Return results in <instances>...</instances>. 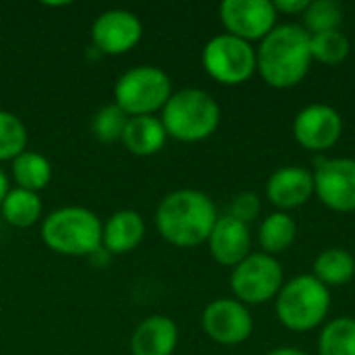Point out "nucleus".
<instances>
[{"label": "nucleus", "instance_id": "obj_25", "mask_svg": "<svg viewBox=\"0 0 355 355\" xmlns=\"http://www.w3.org/2000/svg\"><path fill=\"white\" fill-rule=\"evenodd\" d=\"M343 15L345 10L337 0H310L306 12L302 15V27L310 35L341 29Z\"/></svg>", "mask_w": 355, "mask_h": 355}, {"label": "nucleus", "instance_id": "obj_30", "mask_svg": "<svg viewBox=\"0 0 355 355\" xmlns=\"http://www.w3.org/2000/svg\"><path fill=\"white\" fill-rule=\"evenodd\" d=\"M89 260H92L96 266H104V264H108V260H110V254H108L104 248H100V250H96V252L89 256Z\"/></svg>", "mask_w": 355, "mask_h": 355}, {"label": "nucleus", "instance_id": "obj_11", "mask_svg": "<svg viewBox=\"0 0 355 355\" xmlns=\"http://www.w3.org/2000/svg\"><path fill=\"white\" fill-rule=\"evenodd\" d=\"M295 141L310 152H324L337 146L343 135V116L337 108L329 104H308L304 106L291 125Z\"/></svg>", "mask_w": 355, "mask_h": 355}, {"label": "nucleus", "instance_id": "obj_3", "mask_svg": "<svg viewBox=\"0 0 355 355\" xmlns=\"http://www.w3.org/2000/svg\"><path fill=\"white\" fill-rule=\"evenodd\" d=\"M160 121L168 137L183 144H196L208 139L218 129L220 106L206 89L183 87L173 92L160 110Z\"/></svg>", "mask_w": 355, "mask_h": 355}, {"label": "nucleus", "instance_id": "obj_21", "mask_svg": "<svg viewBox=\"0 0 355 355\" xmlns=\"http://www.w3.org/2000/svg\"><path fill=\"white\" fill-rule=\"evenodd\" d=\"M10 173L17 187L40 193L52 179V164L44 154L25 150L10 162Z\"/></svg>", "mask_w": 355, "mask_h": 355}, {"label": "nucleus", "instance_id": "obj_10", "mask_svg": "<svg viewBox=\"0 0 355 355\" xmlns=\"http://www.w3.org/2000/svg\"><path fill=\"white\" fill-rule=\"evenodd\" d=\"M218 17L227 33L250 44L262 42L279 25L270 0H225L218 6Z\"/></svg>", "mask_w": 355, "mask_h": 355}, {"label": "nucleus", "instance_id": "obj_20", "mask_svg": "<svg viewBox=\"0 0 355 355\" xmlns=\"http://www.w3.org/2000/svg\"><path fill=\"white\" fill-rule=\"evenodd\" d=\"M312 275L329 289L343 287L355 277L354 254L345 248H329L316 256Z\"/></svg>", "mask_w": 355, "mask_h": 355}, {"label": "nucleus", "instance_id": "obj_23", "mask_svg": "<svg viewBox=\"0 0 355 355\" xmlns=\"http://www.w3.org/2000/svg\"><path fill=\"white\" fill-rule=\"evenodd\" d=\"M318 355H355V318L327 322L318 335Z\"/></svg>", "mask_w": 355, "mask_h": 355}, {"label": "nucleus", "instance_id": "obj_31", "mask_svg": "<svg viewBox=\"0 0 355 355\" xmlns=\"http://www.w3.org/2000/svg\"><path fill=\"white\" fill-rule=\"evenodd\" d=\"M10 191V181H8V175L0 168V206L6 198V193Z\"/></svg>", "mask_w": 355, "mask_h": 355}, {"label": "nucleus", "instance_id": "obj_17", "mask_svg": "<svg viewBox=\"0 0 355 355\" xmlns=\"http://www.w3.org/2000/svg\"><path fill=\"white\" fill-rule=\"evenodd\" d=\"M146 235V223L135 210H119L102 225V248L110 256L133 252Z\"/></svg>", "mask_w": 355, "mask_h": 355}, {"label": "nucleus", "instance_id": "obj_4", "mask_svg": "<svg viewBox=\"0 0 355 355\" xmlns=\"http://www.w3.org/2000/svg\"><path fill=\"white\" fill-rule=\"evenodd\" d=\"M42 241L48 250L71 258H89L102 248V223L83 206H64L42 223Z\"/></svg>", "mask_w": 355, "mask_h": 355}, {"label": "nucleus", "instance_id": "obj_14", "mask_svg": "<svg viewBox=\"0 0 355 355\" xmlns=\"http://www.w3.org/2000/svg\"><path fill=\"white\" fill-rule=\"evenodd\" d=\"M314 196V173L304 166H281L266 181V200L281 212L295 210Z\"/></svg>", "mask_w": 355, "mask_h": 355}, {"label": "nucleus", "instance_id": "obj_28", "mask_svg": "<svg viewBox=\"0 0 355 355\" xmlns=\"http://www.w3.org/2000/svg\"><path fill=\"white\" fill-rule=\"evenodd\" d=\"M260 208H262V204H260L258 193H254V191H241V193H235L231 198V204H229V212L227 214L233 216V218H237V220H241V223H245V225H250L260 214Z\"/></svg>", "mask_w": 355, "mask_h": 355}, {"label": "nucleus", "instance_id": "obj_19", "mask_svg": "<svg viewBox=\"0 0 355 355\" xmlns=\"http://www.w3.org/2000/svg\"><path fill=\"white\" fill-rule=\"evenodd\" d=\"M297 237V223L289 212H281L275 210L272 214H268L258 229V241L264 254L268 256H279L283 252H287Z\"/></svg>", "mask_w": 355, "mask_h": 355}, {"label": "nucleus", "instance_id": "obj_16", "mask_svg": "<svg viewBox=\"0 0 355 355\" xmlns=\"http://www.w3.org/2000/svg\"><path fill=\"white\" fill-rule=\"evenodd\" d=\"M179 345V329L173 318L154 314L137 324L131 335V355H173Z\"/></svg>", "mask_w": 355, "mask_h": 355}, {"label": "nucleus", "instance_id": "obj_32", "mask_svg": "<svg viewBox=\"0 0 355 355\" xmlns=\"http://www.w3.org/2000/svg\"><path fill=\"white\" fill-rule=\"evenodd\" d=\"M266 355H310L308 352L300 349V347H277L272 352H268Z\"/></svg>", "mask_w": 355, "mask_h": 355}, {"label": "nucleus", "instance_id": "obj_7", "mask_svg": "<svg viewBox=\"0 0 355 355\" xmlns=\"http://www.w3.org/2000/svg\"><path fill=\"white\" fill-rule=\"evenodd\" d=\"M202 67L223 85H241L256 75V48L231 33L210 37L202 50Z\"/></svg>", "mask_w": 355, "mask_h": 355}, {"label": "nucleus", "instance_id": "obj_29", "mask_svg": "<svg viewBox=\"0 0 355 355\" xmlns=\"http://www.w3.org/2000/svg\"><path fill=\"white\" fill-rule=\"evenodd\" d=\"M308 4L310 0H272L277 15H291V17H302Z\"/></svg>", "mask_w": 355, "mask_h": 355}, {"label": "nucleus", "instance_id": "obj_13", "mask_svg": "<svg viewBox=\"0 0 355 355\" xmlns=\"http://www.w3.org/2000/svg\"><path fill=\"white\" fill-rule=\"evenodd\" d=\"M144 35L139 17L125 8H110L96 17L92 23L94 50L108 56H121L133 50Z\"/></svg>", "mask_w": 355, "mask_h": 355}, {"label": "nucleus", "instance_id": "obj_22", "mask_svg": "<svg viewBox=\"0 0 355 355\" xmlns=\"http://www.w3.org/2000/svg\"><path fill=\"white\" fill-rule=\"evenodd\" d=\"M42 198L35 191H27L21 187H15L6 193L0 212L2 218L15 227V229H29L33 227L42 216Z\"/></svg>", "mask_w": 355, "mask_h": 355}, {"label": "nucleus", "instance_id": "obj_15", "mask_svg": "<svg viewBox=\"0 0 355 355\" xmlns=\"http://www.w3.org/2000/svg\"><path fill=\"white\" fill-rule=\"evenodd\" d=\"M208 250L220 266L235 268L252 254V231L250 225L225 214L218 216L210 237Z\"/></svg>", "mask_w": 355, "mask_h": 355}, {"label": "nucleus", "instance_id": "obj_12", "mask_svg": "<svg viewBox=\"0 0 355 355\" xmlns=\"http://www.w3.org/2000/svg\"><path fill=\"white\" fill-rule=\"evenodd\" d=\"M314 196L335 212H355V158H324L314 171Z\"/></svg>", "mask_w": 355, "mask_h": 355}, {"label": "nucleus", "instance_id": "obj_5", "mask_svg": "<svg viewBox=\"0 0 355 355\" xmlns=\"http://www.w3.org/2000/svg\"><path fill=\"white\" fill-rule=\"evenodd\" d=\"M279 322L293 333L320 329L331 312V289L314 275H297L283 283L275 297Z\"/></svg>", "mask_w": 355, "mask_h": 355}, {"label": "nucleus", "instance_id": "obj_24", "mask_svg": "<svg viewBox=\"0 0 355 355\" xmlns=\"http://www.w3.org/2000/svg\"><path fill=\"white\" fill-rule=\"evenodd\" d=\"M310 50H312V60L322 62L327 67H335V64H341L349 56L352 44H349V37L341 29H333V31L312 33Z\"/></svg>", "mask_w": 355, "mask_h": 355}, {"label": "nucleus", "instance_id": "obj_8", "mask_svg": "<svg viewBox=\"0 0 355 355\" xmlns=\"http://www.w3.org/2000/svg\"><path fill=\"white\" fill-rule=\"evenodd\" d=\"M285 283V272L275 256L252 252L231 272V291L245 306H262L272 302Z\"/></svg>", "mask_w": 355, "mask_h": 355}, {"label": "nucleus", "instance_id": "obj_6", "mask_svg": "<svg viewBox=\"0 0 355 355\" xmlns=\"http://www.w3.org/2000/svg\"><path fill=\"white\" fill-rule=\"evenodd\" d=\"M173 96L166 71L154 64H137L125 71L114 85V104L127 116H150L164 108Z\"/></svg>", "mask_w": 355, "mask_h": 355}, {"label": "nucleus", "instance_id": "obj_26", "mask_svg": "<svg viewBox=\"0 0 355 355\" xmlns=\"http://www.w3.org/2000/svg\"><path fill=\"white\" fill-rule=\"evenodd\" d=\"M27 150V129L23 121L8 112L0 110V162L15 160Z\"/></svg>", "mask_w": 355, "mask_h": 355}, {"label": "nucleus", "instance_id": "obj_2", "mask_svg": "<svg viewBox=\"0 0 355 355\" xmlns=\"http://www.w3.org/2000/svg\"><path fill=\"white\" fill-rule=\"evenodd\" d=\"M218 220L212 198L200 189H175L156 208V229L175 248H196L208 241Z\"/></svg>", "mask_w": 355, "mask_h": 355}, {"label": "nucleus", "instance_id": "obj_1", "mask_svg": "<svg viewBox=\"0 0 355 355\" xmlns=\"http://www.w3.org/2000/svg\"><path fill=\"white\" fill-rule=\"evenodd\" d=\"M256 73L275 89L295 87L312 67L310 33L300 23L277 25L256 50Z\"/></svg>", "mask_w": 355, "mask_h": 355}, {"label": "nucleus", "instance_id": "obj_9", "mask_svg": "<svg viewBox=\"0 0 355 355\" xmlns=\"http://www.w3.org/2000/svg\"><path fill=\"white\" fill-rule=\"evenodd\" d=\"M202 329L218 345H241L254 333V318L239 300L218 297L204 308Z\"/></svg>", "mask_w": 355, "mask_h": 355}, {"label": "nucleus", "instance_id": "obj_27", "mask_svg": "<svg viewBox=\"0 0 355 355\" xmlns=\"http://www.w3.org/2000/svg\"><path fill=\"white\" fill-rule=\"evenodd\" d=\"M127 121H129V116L114 102L112 104H106V106H102L94 114V119H92V133L102 144L121 141Z\"/></svg>", "mask_w": 355, "mask_h": 355}, {"label": "nucleus", "instance_id": "obj_18", "mask_svg": "<svg viewBox=\"0 0 355 355\" xmlns=\"http://www.w3.org/2000/svg\"><path fill=\"white\" fill-rule=\"evenodd\" d=\"M166 129L160 121V116H129L125 131H123V146L133 156H154L158 154L166 144Z\"/></svg>", "mask_w": 355, "mask_h": 355}]
</instances>
